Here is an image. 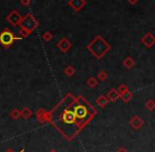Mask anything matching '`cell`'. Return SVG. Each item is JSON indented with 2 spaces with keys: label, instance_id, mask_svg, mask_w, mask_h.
<instances>
[{
  "label": "cell",
  "instance_id": "24",
  "mask_svg": "<svg viewBox=\"0 0 155 152\" xmlns=\"http://www.w3.org/2000/svg\"><path fill=\"white\" fill-rule=\"evenodd\" d=\"M23 151H25V149H21V150H20V151H19V152H23ZM5 152H15V151H14V150H13V149L8 148V149H6V150H5Z\"/></svg>",
  "mask_w": 155,
  "mask_h": 152
},
{
  "label": "cell",
  "instance_id": "15",
  "mask_svg": "<svg viewBox=\"0 0 155 152\" xmlns=\"http://www.w3.org/2000/svg\"><path fill=\"white\" fill-rule=\"evenodd\" d=\"M96 103H97L98 106H101V107H104V106L107 104V98L104 96H100V97H98V98H97Z\"/></svg>",
  "mask_w": 155,
  "mask_h": 152
},
{
  "label": "cell",
  "instance_id": "20",
  "mask_svg": "<svg viewBox=\"0 0 155 152\" xmlns=\"http://www.w3.org/2000/svg\"><path fill=\"white\" fill-rule=\"evenodd\" d=\"M131 97H132V94H131L130 92H126V93H124V95H123V99L124 101H128Z\"/></svg>",
  "mask_w": 155,
  "mask_h": 152
},
{
  "label": "cell",
  "instance_id": "1",
  "mask_svg": "<svg viewBox=\"0 0 155 152\" xmlns=\"http://www.w3.org/2000/svg\"><path fill=\"white\" fill-rule=\"evenodd\" d=\"M20 37L15 35L14 32H12L10 29L5 28L0 32V45L4 48V49H8L14 45L15 41L19 40Z\"/></svg>",
  "mask_w": 155,
  "mask_h": 152
},
{
  "label": "cell",
  "instance_id": "22",
  "mask_svg": "<svg viewBox=\"0 0 155 152\" xmlns=\"http://www.w3.org/2000/svg\"><path fill=\"white\" fill-rule=\"evenodd\" d=\"M31 3H32L31 0H20V4H21V5H23V6H28V5H30Z\"/></svg>",
  "mask_w": 155,
  "mask_h": 152
},
{
  "label": "cell",
  "instance_id": "3",
  "mask_svg": "<svg viewBox=\"0 0 155 152\" xmlns=\"http://www.w3.org/2000/svg\"><path fill=\"white\" fill-rule=\"evenodd\" d=\"M88 49L96 56V57H100L104 55L108 50V45H106L104 40L100 37H97L95 40H93L90 45H88Z\"/></svg>",
  "mask_w": 155,
  "mask_h": 152
},
{
  "label": "cell",
  "instance_id": "16",
  "mask_svg": "<svg viewBox=\"0 0 155 152\" xmlns=\"http://www.w3.org/2000/svg\"><path fill=\"white\" fill-rule=\"evenodd\" d=\"M108 96H109V98H110V99H112V101H115V99L118 98V93H117L116 91L112 90L110 93H109Z\"/></svg>",
  "mask_w": 155,
  "mask_h": 152
},
{
  "label": "cell",
  "instance_id": "8",
  "mask_svg": "<svg viewBox=\"0 0 155 152\" xmlns=\"http://www.w3.org/2000/svg\"><path fill=\"white\" fill-rule=\"evenodd\" d=\"M33 115V112L30 108H23L22 110H20V117H22L23 119L30 118Z\"/></svg>",
  "mask_w": 155,
  "mask_h": 152
},
{
  "label": "cell",
  "instance_id": "11",
  "mask_svg": "<svg viewBox=\"0 0 155 152\" xmlns=\"http://www.w3.org/2000/svg\"><path fill=\"white\" fill-rule=\"evenodd\" d=\"M10 117L12 119H14V121H16V119L20 118V110H18V109H13L12 111H11V113H10Z\"/></svg>",
  "mask_w": 155,
  "mask_h": 152
},
{
  "label": "cell",
  "instance_id": "23",
  "mask_svg": "<svg viewBox=\"0 0 155 152\" xmlns=\"http://www.w3.org/2000/svg\"><path fill=\"white\" fill-rule=\"evenodd\" d=\"M118 92H119V93H124V92L126 93V92H128V89H127V87H126V86H124V84H123V86L119 87Z\"/></svg>",
  "mask_w": 155,
  "mask_h": 152
},
{
  "label": "cell",
  "instance_id": "18",
  "mask_svg": "<svg viewBox=\"0 0 155 152\" xmlns=\"http://www.w3.org/2000/svg\"><path fill=\"white\" fill-rule=\"evenodd\" d=\"M146 107H147L149 110H152L153 108H155V103L153 101H148V103L146 104Z\"/></svg>",
  "mask_w": 155,
  "mask_h": 152
},
{
  "label": "cell",
  "instance_id": "6",
  "mask_svg": "<svg viewBox=\"0 0 155 152\" xmlns=\"http://www.w3.org/2000/svg\"><path fill=\"white\" fill-rule=\"evenodd\" d=\"M56 45H57V48L62 52V53H65V52H68L72 48V42L68 38L63 37L58 41Z\"/></svg>",
  "mask_w": 155,
  "mask_h": 152
},
{
  "label": "cell",
  "instance_id": "14",
  "mask_svg": "<svg viewBox=\"0 0 155 152\" xmlns=\"http://www.w3.org/2000/svg\"><path fill=\"white\" fill-rule=\"evenodd\" d=\"M87 84H88V86L90 87V88H95V87L97 86V80L94 77H90L88 79V81H87Z\"/></svg>",
  "mask_w": 155,
  "mask_h": 152
},
{
  "label": "cell",
  "instance_id": "12",
  "mask_svg": "<svg viewBox=\"0 0 155 152\" xmlns=\"http://www.w3.org/2000/svg\"><path fill=\"white\" fill-rule=\"evenodd\" d=\"M63 73L70 77V76H73L74 75V73H75V69H74L72 66H68L67 68H64V70H63Z\"/></svg>",
  "mask_w": 155,
  "mask_h": 152
},
{
  "label": "cell",
  "instance_id": "2",
  "mask_svg": "<svg viewBox=\"0 0 155 152\" xmlns=\"http://www.w3.org/2000/svg\"><path fill=\"white\" fill-rule=\"evenodd\" d=\"M38 25H39L38 20L35 18L34 15L31 14V13H28L27 15L22 16V19H21L20 23H19L20 29L25 30V31L30 32V33L34 32L38 28Z\"/></svg>",
  "mask_w": 155,
  "mask_h": 152
},
{
  "label": "cell",
  "instance_id": "13",
  "mask_svg": "<svg viewBox=\"0 0 155 152\" xmlns=\"http://www.w3.org/2000/svg\"><path fill=\"white\" fill-rule=\"evenodd\" d=\"M42 39L45 41V42H50V41L53 39V34H52L51 32H49V31L45 32V33L42 34Z\"/></svg>",
  "mask_w": 155,
  "mask_h": 152
},
{
  "label": "cell",
  "instance_id": "19",
  "mask_svg": "<svg viewBox=\"0 0 155 152\" xmlns=\"http://www.w3.org/2000/svg\"><path fill=\"white\" fill-rule=\"evenodd\" d=\"M124 66H126V67H128V68H131V67L134 64V61H133L131 58H127V61H124Z\"/></svg>",
  "mask_w": 155,
  "mask_h": 152
},
{
  "label": "cell",
  "instance_id": "26",
  "mask_svg": "<svg viewBox=\"0 0 155 152\" xmlns=\"http://www.w3.org/2000/svg\"><path fill=\"white\" fill-rule=\"evenodd\" d=\"M49 152H57L56 150H51V151H49Z\"/></svg>",
  "mask_w": 155,
  "mask_h": 152
},
{
  "label": "cell",
  "instance_id": "10",
  "mask_svg": "<svg viewBox=\"0 0 155 152\" xmlns=\"http://www.w3.org/2000/svg\"><path fill=\"white\" fill-rule=\"evenodd\" d=\"M143 41L145 42V45H148V47H150V45H152L154 43V41H155V39L152 37V35L151 34H147V35L143 37Z\"/></svg>",
  "mask_w": 155,
  "mask_h": 152
},
{
  "label": "cell",
  "instance_id": "9",
  "mask_svg": "<svg viewBox=\"0 0 155 152\" xmlns=\"http://www.w3.org/2000/svg\"><path fill=\"white\" fill-rule=\"evenodd\" d=\"M143 121H141L139 117H137V116L133 117L132 121H131V125H132L133 127L135 128V129H138L139 127H141V126H143Z\"/></svg>",
  "mask_w": 155,
  "mask_h": 152
},
{
  "label": "cell",
  "instance_id": "5",
  "mask_svg": "<svg viewBox=\"0 0 155 152\" xmlns=\"http://www.w3.org/2000/svg\"><path fill=\"white\" fill-rule=\"evenodd\" d=\"M21 19H22V16L20 15V13L16 10H13L12 12L6 16L5 20L8 21V22L10 23V25H12V27H17V25H19V23H20Z\"/></svg>",
  "mask_w": 155,
  "mask_h": 152
},
{
  "label": "cell",
  "instance_id": "17",
  "mask_svg": "<svg viewBox=\"0 0 155 152\" xmlns=\"http://www.w3.org/2000/svg\"><path fill=\"white\" fill-rule=\"evenodd\" d=\"M18 34H19V37L20 38H27L31 33L28 32V31H25V30H23V29H20V31H19Z\"/></svg>",
  "mask_w": 155,
  "mask_h": 152
},
{
  "label": "cell",
  "instance_id": "4",
  "mask_svg": "<svg viewBox=\"0 0 155 152\" xmlns=\"http://www.w3.org/2000/svg\"><path fill=\"white\" fill-rule=\"evenodd\" d=\"M36 119L41 124V125L47 124V123H51V119H52L51 112L45 111V109L40 108V109H38L36 112Z\"/></svg>",
  "mask_w": 155,
  "mask_h": 152
},
{
  "label": "cell",
  "instance_id": "7",
  "mask_svg": "<svg viewBox=\"0 0 155 152\" xmlns=\"http://www.w3.org/2000/svg\"><path fill=\"white\" fill-rule=\"evenodd\" d=\"M69 4L74 11H79L86 5V1L84 0H72V1H69Z\"/></svg>",
  "mask_w": 155,
  "mask_h": 152
},
{
  "label": "cell",
  "instance_id": "25",
  "mask_svg": "<svg viewBox=\"0 0 155 152\" xmlns=\"http://www.w3.org/2000/svg\"><path fill=\"white\" fill-rule=\"evenodd\" d=\"M118 152H127V150H126V149H123V148H121V149H119Z\"/></svg>",
  "mask_w": 155,
  "mask_h": 152
},
{
  "label": "cell",
  "instance_id": "21",
  "mask_svg": "<svg viewBox=\"0 0 155 152\" xmlns=\"http://www.w3.org/2000/svg\"><path fill=\"white\" fill-rule=\"evenodd\" d=\"M107 78V73L106 72H100L99 74H98V79H100V80H104Z\"/></svg>",
  "mask_w": 155,
  "mask_h": 152
}]
</instances>
